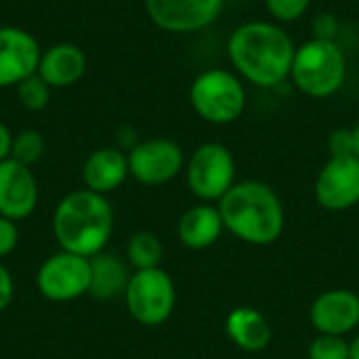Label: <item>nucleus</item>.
Returning a JSON list of instances; mask_svg holds the SVG:
<instances>
[{
	"label": "nucleus",
	"mask_w": 359,
	"mask_h": 359,
	"mask_svg": "<svg viewBox=\"0 0 359 359\" xmlns=\"http://www.w3.org/2000/svg\"><path fill=\"white\" fill-rule=\"evenodd\" d=\"M294 40L271 21H246L227 40V55L233 69L259 88H276L290 78Z\"/></svg>",
	"instance_id": "obj_1"
},
{
	"label": "nucleus",
	"mask_w": 359,
	"mask_h": 359,
	"mask_svg": "<svg viewBox=\"0 0 359 359\" xmlns=\"http://www.w3.org/2000/svg\"><path fill=\"white\" fill-rule=\"evenodd\" d=\"M17 242H19L17 223L6 217H0V259L8 257L17 248Z\"/></svg>",
	"instance_id": "obj_25"
},
{
	"label": "nucleus",
	"mask_w": 359,
	"mask_h": 359,
	"mask_svg": "<svg viewBox=\"0 0 359 359\" xmlns=\"http://www.w3.org/2000/svg\"><path fill=\"white\" fill-rule=\"evenodd\" d=\"M122 299L137 324L156 328L170 320L177 305V288L170 273L162 267L139 269L133 271Z\"/></svg>",
	"instance_id": "obj_6"
},
{
	"label": "nucleus",
	"mask_w": 359,
	"mask_h": 359,
	"mask_svg": "<svg viewBox=\"0 0 359 359\" xmlns=\"http://www.w3.org/2000/svg\"><path fill=\"white\" fill-rule=\"evenodd\" d=\"M349 359H359V332L349 341Z\"/></svg>",
	"instance_id": "obj_30"
},
{
	"label": "nucleus",
	"mask_w": 359,
	"mask_h": 359,
	"mask_svg": "<svg viewBox=\"0 0 359 359\" xmlns=\"http://www.w3.org/2000/svg\"><path fill=\"white\" fill-rule=\"evenodd\" d=\"M225 225L217 204L200 202L187 208L177 223V238L187 250H206L219 242Z\"/></svg>",
	"instance_id": "obj_18"
},
{
	"label": "nucleus",
	"mask_w": 359,
	"mask_h": 359,
	"mask_svg": "<svg viewBox=\"0 0 359 359\" xmlns=\"http://www.w3.org/2000/svg\"><path fill=\"white\" fill-rule=\"evenodd\" d=\"M185 181L200 202L217 204L238 183L233 154L217 141L198 145L185 162Z\"/></svg>",
	"instance_id": "obj_7"
},
{
	"label": "nucleus",
	"mask_w": 359,
	"mask_h": 359,
	"mask_svg": "<svg viewBox=\"0 0 359 359\" xmlns=\"http://www.w3.org/2000/svg\"><path fill=\"white\" fill-rule=\"evenodd\" d=\"M358 252H359V238H358Z\"/></svg>",
	"instance_id": "obj_32"
},
{
	"label": "nucleus",
	"mask_w": 359,
	"mask_h": 359,
	"mask_svg": "<svg viewBox=\"0 0 359 359\" xmlns=\"http://www.w3.org/2000/svg\"><path fill=\"white\" fill-rule=\"evenodd\" d=\"M90 259L59 250L50 255L36 273V288L50 303H72L88 294Z\"/></svg>",
	"instance_id": "obj_8"
},
{
	"label": "nucleus",
	"mask_w": 359,
	"mask_h": 359,
	"mask_svg": "<svg viewBox=\"0 0 359 359\" xmlns=\"http://www.w3.org/2000/svg\"><path fill=\"white\" fill-rule=\"evenodd\" d=\"M313 38H320V40H334L337 32H339V19L332 15V13H320L313 23Z\"/></svg>",
	"instance_id": "obj_26"
},
{
	"label": "nucleus",
	"mask_w": 359,
	"mask_h": 359,
	"mask_svg": "<svg viewBox=\"0 0 359 359\" xmlns=\"http://www.w3.org/2000/svg\"><path fill=\"white\" fill-rule=\"evenodd\" d=\"M114 208L109 200L90 189H74L59 200L53 212V233L61 250L95 257L105 250L114 233Z\"/></svg>",
	"instance_id": "obj_3"
},
{
	"label": "nucleus",
	"mask_w": 359,
	"mask_h": 359,
	"mask_svg": "<svg viewBox=\"0 0 359 359\" xmlns=\"http://www.w3.org/2000/svg\"><path fill=\"white\" fill-rule=\"evenodd\" d=\"M128 177V156L120 147H99L86 158L82 166L86 189L101 196L116 191Z\"/></svg>",
	"instance_id": "obj_17"
},
{
	"label": "nucleus",
	"mask_w": 359,
	"mask_h": 359,
	"mask_svg": "<svg viewBox=\"0 0 359 359\" xmlns=\"http://www.w3.org/2000/svg\"><path fill=\"white\" fill-rule=\"evenodd\" d=\"M46 151V139L40 130L36 128H25L13 135V145H11V158L23 166H34L40 162V158Z\"/></svg>",
	"instance_id": "obj_21"
},
{
	"label": "nucleus",
	"mask_w": 359,
	"mask_h": 359,
	"mask_svg": "<svg viewBox=\"0 0 359 359\" xmlns=\"http://www.w3.org/2000/svg\"><path fill=\"white\" fill-rule=\"evenodd\" d=\"M223 6L225 0H145L151 23L172 34H191L212 25Z\"/></svg>",
	"instance_id": "obj_11"
},
{
	"label": "nucleus",
	"mask_w": 359,
	"mask_h": 359,
	"mask_svg": "<svg viewBox=\"0 0 359 359\" xmlns=\"http://www.w3.org/2000/svg\"><path fill=\"white\" fill-rule=\"evenodd\" d=\"M309 322L318 334L347 339L359 328V294L349 288L320 292L309 307Z\"/></svg>",
	"instance_id": "obj_13"
},
{
	"label": "nucleus",
	"mask_w": 359,
	"mask_h": 359,
	"mask_svg": "<svg viewBox=\"0 0 359 359\" xmlns=\"http://www.w3.org/2000/svg\"><path fill=\"white\" fill-rule=\"evenodd\" d=\"M38 181L29 166L6 158L0 162V217L11 221L27 219L38 206Z\"/></svg>",
	"instance_id": "obj_14"
},
{
	"label": "nucleus",
	"mask_w": 359,
	"mask_h": 359,
	"mask_svg": "<svg viewBox=\"0 0 359 359\" xmlns=\"http://www.w3.org/2000/svg\"><path fill=\"white\" fill-rule=\"evenodd\" d=\"M316 202L326 212H347L359 204V158L330 156L313 185Z\"/></svg>",
	"instance_id": "obj_10"
},
{
	"label": "nucleus",
	"mask_w": 359,
	"mask_h": 359,
	"mask_svg": "<svg viewBox=\"0 0 359 359\" xmlns=\"http://www.w3.org/2000/svg\"><path fill=\"white\" fill-rule=\"evenodd\" d=\"M164 257L162 240L151 231H137L130 236L126 244V263L139 271V269H154L160 267Z\"/></svg>",
	"instance_id": "obj_20"
},
{
	"label": "nucleus",
	"mask_w": 359,
	"mask_h": 359,
	"mask_svg": "<svg viewBox=\"0 0 359 359\" xmlns=\"http://www.w3.org/2000/svg\"><path fill=\"white\" fill-rule=\"evenodd\" d=\"M86 72V55L78 44L57 42L42 50L38 61V76L50 88H65L80 82Z\"/></svg>",
	"instance_id": "obj_16"
},
{
	"label": "nucleus",
	"mask_w": 359,
	"mask_h": 359,
	"mask_svg": "<svg viewBox=\"0 0 359 359\" xmlns=\"http://www.w3.org/2000/svg\"><path fill=\"white\" fill-rule=\"evenodd\" d=\"M347 78V59L334 40L311 38L297 46L290 80L311 99H328L337 95Z\"/></svg>",
	"instance_id": "obj_4"
},
{
	"label": "nucleus",
	"mask_w": 359,
	"mask_h": 359,
	"mask_svg": "<svg viewBox=\"0 0 359 359\" xmlns=\"http://www.w3.org/2000/svg\"><path fill=\"white\" fill-rule=\"evenodd\" d=\"M15 88H17V97H19L21 105L27 111H42L48 105V101H50V90L53 88L38 74L25 78Z\"/></svg>",
	"instance_id": "obj_22"
},
{
	"label": "nucleus",
	"mask_w": 359,
	"mask_h": 359,
	"mask_svg": "<svg viewBox=\"0 0 359 359\" xmlns=\"http://www.w3.org/2000/svg\"><path fill=\"white\" fill-rule=\"evenodd\" d=\"M265 6L276 21L290 23V21L301 19L307 13V8L311 6V0H265Z\"/></svg>",
	"instance_id": "obj_24"
},
{
	"label": "nucleus",
	"mask_w": 359,
	"mask_h": 359,
	"mask_svg": "<svg viewBox=\"0 0 359 359\" xmlns=\"http://www.w3.org/2000/svg\"><path fill=\"white\" fill-rule=\"evenodd\" d=\"M358 2H359V0H358Z\"/></svg>",
	"instance_id": "obj_33"
},
{
	"label": "nucleus",
	"mask_w": 359,
	"mask_h": 359,
	"mask_svg": "<svg viewBox=\"0 0 359 359\" xmlns=\"http://www.w3.org/2000/svg\"><path fill=\"white\" fill-rule=\"evenodd\" d=\"M225 231L248 246L276 244L286 227V210L276 189L263 181H238L219 202Z\"/></svg>",
	"instance_id": "obj_2"
},
{
	"label": "nucleus",
	"mask_w": 359,
	"mask_h": 359,
	"mask_svg": "<svg viewBox=\"0 0 359 359\" xmlns=\"http://www.w3.org/2000/svg\"><path fill=\"white\" fill-rule=\"evenodd\" d=\"M130 276V265L124 259L103 250L90 257L88 297L95 301H114L118 297H124Z\"/></svg>",
	"instance_id": "obj_19"
},
{
	"label": "nucleus",
	"mask_w": 359,
	"mask_h": 359,
	"mask_svg": "<svg viewBox=\"0 0 359 359\" xmlns=\"http://www.w3.org/2000/svg\"><path fill=\"white\" fill-rule=\"evenodd\" d=\"M189 105L208 124L225 126L246 109V88L238 74L212 67L196 76L189 86Z\"/></svg>",
	"instance_id": "obj_5"
},
{
	"label": "nucleus",
	"mask_w": 359,
	"mask_h": 359,
	"mask_svg": "<svg viewBox=\"0 0 359 359\" xmlns=\"http://www.w3.org/2000/svg\"><path fill=\"white\" fill-rule=\"evenodd\" d=\"M11 145H13V133L4 122H0V162L11 158Z\"/></svg>",
	"instance_id": "obj_29"
},
{
	"label": "nucleus",
	"mask_w": 359,
	"mask_h": 359,
	"mask_svg": "<svg viewBox=\"0 0 359 359\" xmlns=\"http://www.w3.org/2000/svg\"><path fill=\"white\" fill-rule=\"evenodd\" d=\"M13 299H15V280L11 271L0 263V313L11 307Z\"/></svg>",
	"instance_id": "obj_28"
},
{
	"label": "nucleus",
	"mask_w": 359,
	"mask_h": 359,
	"mask_svg": "<svg viewBox=\"0 0 359 359\" xmlns=\"http://www.w3.org/2000/svg\"><path fill=\"white\" fill-rule=\"evenodd\" d=\"M42 48L23 27H0V88H11L38 72Z\"/></svg>",
	"instance_id": "obj_12"
},
{
	"label": "nucleus",
	"mask_w": 359,
	"mask_h": 359,
	"mask_svg": "<svg viewBox=\"0 0 359 359\" xmlns=\"http://www.w3.org/2000/svg\"><path fill=\"white\" fill-rule=\"evenodd\" d=\"M351 141H353V156L359 158V122L351 128Z\"/></svg>",
	"instance_id": "obj_31"
},
{
	"label": "nucleus",
	"mask_w": 359,
	"mask_h": 359,
	"mask_svg": "<svg viewBox=\"0 0 359 359\" xmlns=\"http://www.w3.org/2000/svg\"><path fill=\"white\" fill-rule=\"evenodd\" d=\"M130 177L147 187H160L170 183L185 170L183 147L166 137H154L139 141L128 154Z\"/></svg>",
	"instance_id": "obj_9"
},
{
	"label": "nucleus",
	"mask_w": 359,
	"mask_h": 359,
	"mask_svg": "<svg viewBox=\"0 0 359 359\" xmlns=\"http://www.w3.org/2000/svg\"><path fill=\"white\" fill-rule=\"evenodd\" d=\"M225 334L244 353H261L271 345L273 328L269 320L250 305L233 307L225 318Z\"/></svg>",
	"instance_id": "obj_15"
},
{
	"label": "nucleus",
	"mask_w": 359,
	"mask_h": 359,
	"mask_svg": "<svg viewBox=\"0 0 359 359\" xmlns=\"http://www.w3.org/2000/svg\"><path fill=\"white\" fill-rule=\"evenodd\" d=\"M330 156H353L351 128H339L330 137Z\"/></svg>",
	"instance_id": "obj_27"
},
{
	"label": "nucleus",
	"mask_w": 359,
	"mask_h": 359,
	"mask_svg": "<svg viewBox=\"0 0 359 359\" xmlns=\"http://www.w3.org/2000/svg\"><path fill=\"white\" fill-rule=\"evenodd\" d=\"M309 359H349V341L345 337L316 334L307 347Z\"/></svg>",
	"instance_id": "obj_23"
}]
</instances>
